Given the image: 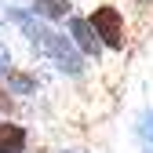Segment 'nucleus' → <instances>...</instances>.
Here are the masks:
<instances>
[{"instance_id":"nucleus-1","label":"nucleus","mask_w":153,"mask_h":153,"mask_svg":"<svg viewBox=\"0 0 153 153\" xmlns=\"http://www.w3.org/2000/svg\"><path fill=\"white\" fill-rule=\"evenodd\" d=\"M7 18L29 40V48L40 55V59H48L59 73H66V76H80L84 73V55L76 51V44L69 40V33H59L51 22H44V18L33 15L29 7H11Z\"/></svg>"},{"instance_id":"nucleus-2","label":"nucleus","mask_w":153,"mask_h":153,"mask_svg":"<svg viewBox=\"0 0 153 153\" xmlns=\"http://www.w3.org/2000/svg\"><path fill=\"white\" fill-rule=\"evenodd\" d=\"M88 22H91V29H95L102 48H109V51H124L128 48V22H124V11L117 4H109V0L106 4H95Z\"/></svg>"},{"instance_id":"nucleus-3","label":"nucleus","mask_w":153,"mask_h":153,"mask_svg":"<svg viewBox=\"0 0 153 153\" xmlns=\"http://www.w3.org/2000/svg\"><path fill=\"white\" fill-rule=\"evenodd\" d=\"M66 26H69V40L76 44V51H80L84 59H99L102 44H99V36H95V29H91V22H88V18L69 15V18H66Z\"/></svg>"},{"instance_id":"nucleus-4","label":"nucleus","mask_w":153,"mask_h":153,"mask_svg":"<svg viewBox=\"0 0 153 153\" xmlns=\"http://www.w3.org/2000/svg\"><path fill=\"white\" fill-rule=\"evenodd\" d=\"M29 131L15 120H0V153H26Z\"/></svg>"},{"instance_id":"nucleus-5","label":"nucleus","mask_w":153,"mask_h":153,"mask_svg":"<svg viewBox=\"0 0 153 153\" xmlns=\"http://www.w3.org/2000/svg\"><path fill=\"white\" fill-rule=\"evenodd\" d=\"M4 88L11 95H36V88H40V80H36L33 69H22V66H11L7 76H4Z\"/></svg>"},{"instance_id":"nucleus-6","label":"nucleus","mask_w":153,"mask_h":153,"mask_svg":"<svg viewBox=\"0 0 153 153\" xmlns=\"http://www.w3.org/2000/svg\"><path fill=\"white\" fill-rule=\"evenodd\" d=\"M26 7L33 15H40L44 22H62V18H69V0H26Z\"/></svg>"},{"instance_id":"nucleus-7","label":"nucleus","mask_w":153,"mask_h":153,"mask_svg":"<svg viewBox=\"0 0 153 153\" xmlns=\"http://www.w3.org/2000/svg\"><path fill=\"white\" fill-rule=\"evenodd\" d=\"M139 139H142V146L153 153V113H146V117L139 120Z\"/></svg>"},{"instance_id":"nucleus-8","label":"nucleus","mask_w":153,"mask_h":153,"mask_svg":"<svg viewBox=\"0 0 153 153\" xmlns=\"http://www.w3.org/2000/svg\"><path fill=\"white\" fill-rule=\"evenodd\" d=\"M7 69H11V51L7 44H0V76H7Z\"/></svg>"},{"instance_id":"nucleus-9","label":"nucleus","mask_w":153,"mask_h":153,"mask_svg":"<svg viewBox=\"0 0 153 153\" xmlns=\"http://www.w3.org/2000/svg\"><path fill=\"white\" fill-rule=\"evenodd\" d=\"M11 106H15V99H11V91L0 84V113H11Z\"/></svg>"},{"instance_id":"nucleus-10","label":"nucleus","mask_w":153,"mask_h":153,"mask_svg":"<svg viewBox=\"0 0 153 153\" xmlns=\"http://www.w3.org/2000/svg\"><path fill=\"white\" fill-rule=\"evenodd\" d=\"M62 153H80V149H62Z\"/></svg>"}]
</instances>
